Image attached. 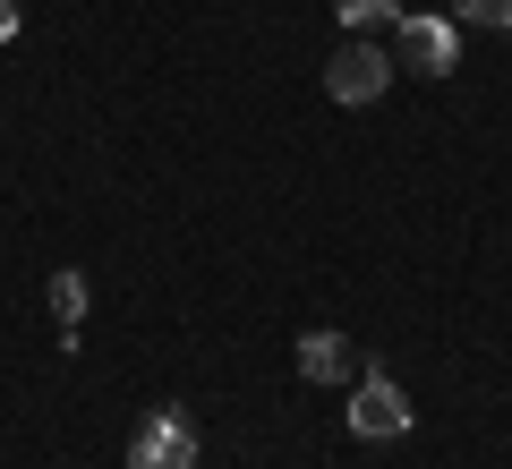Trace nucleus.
<instances>
[{"mask_svg":"<svg viewBox=\"0 0 512 469\" xmlns=\"http://www.w3.org/2000/svg\"><path fill=\"white\" fill-rule=\"evenodd\" d=\"M350 367H359V359H350V342H342V333H333V325L299 333V376H308V384H342Z\"/></svg>","mask_w":512,"mask_h":469,"instance_id":"39448f33","label":"nucleus"},{"mask_svg":"<svg viewBox=\"0 0 512 469\" xmlns=\"http://www.w3.org/2000/svg\"><path fill=\"white\" fill-rule=\"evenodd\" d=\"M350 435H367V444L410 435V393L393 376H359V393H350Z\"/></svg>","mask_w":512,"mask_h":469,"instance_id":"7ed1b4c3","label":"nucleus"},{"mask_svg":"<svg viewBox=\"0 0 512 469\" xmlns=\"http://www.w3.org/2000/svg\"><path fill=\"white\" fill-rule=\"evenodd\" d=\"M128 469H197V427L180 410H154L146 427L128 435Z\"/></svg>","mask_w":512,"mask_h":469,"instance_id":"f03ea898","label":"nucleus"},{"mask_svg":"<svg viewBox=\"0 0 512 469\" xmlns=\"http://www.w3.org/2000/svg\"><path fill=\"white\" fill-rule=\"evenodd\" d=\"M342 9V26H376V18H393V0H333Z\"/></svg>","mask_w":512,"mask_h":469,"instance_id":"6e6552de","label":"nucleus"},{"mask_svg":"<svg viewBox=\"0 0 512 469\" xmlns=\"http://www.w3.org/2000/svg\"><path fill=\"white\" fill-rule=\"evenodd\" d=\"M18 35V0H0V43Z\"/></svg>","mask_w":512,"mask_h":469,"instance_id":"1a4fd4ad","label":"nucleus"},{"mask_svg":"<svg viewBox=\"0 0 512 469\" xmlns=\"http://www.w3.org/2000/svg\"><path fill=\"white\" fill-rule=\"evenodd\" d=\"M461 26H512V0H461Z\"/></svg>","mask_w":512,"mask_h":469,"instance_id":"0eeeda50","label":"nucleus"},{"mask_svg":"<svg viewBox=\"0 0 512 469\" xmlns=\"http://www.w3.org/2000/svg\"><path fill=\"white\" fill-rule=\"evenodd\" d=\"M384 86H393V52H376L367 35H350L342 52L325 60V94H333V103H350V111H359V103H376Z\"/></svg>","mask_w":512,"mask_h":469,"instance_id":"f257e3e1","label":"nucleus"},{"mask_svg":"<svg viewBox=\"0 0 512 469\" xmlns=\"http://www.w3.org/2000/svg\"><path fill=\"white\" fill-rule=\"evenodd\" d=\"M52 316H60V333H69V350H77V325H86V273H52Z\"/></svg>","mask_w":512,"mask_h":469,"instance_id":"423d86ee","label":"nucleus"},{"mask_svg":"<svg viewBox=\"0 0 512 469\" xmlns=\"http://www.w3.org/2000/svg\"><path fill=\"white\" fill-rule=\"evenodd\" d=\"M453 26L444 18H402V69H419V77H453Z\"/></svg>","mask_w":512,"mask_h":469,"instance_id":"20e7f679","label":"nucleus"}]
</instances>
